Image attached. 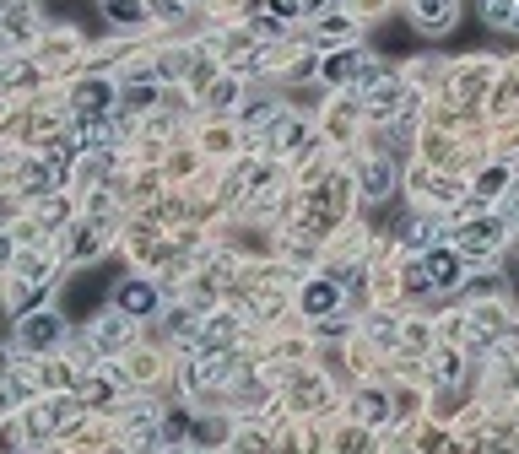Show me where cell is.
<instances>
[{
    "mask_svg": "<svg viewBox=\"0 0 519 454\" xmlns=\"http://www.w3.org/2000/svg\"><path fill=\"white\" fill-rule=\"evenodd\" d=\"M390 184H395V168H390V163H374V168H368V195H384Z\"/></svg>",
    "mask_w": 519,
    "mask_h": 454,
    "instance_id": "obj_15",
    "label": "cell"
},
{
    "mask_svg": "<svg viewBox=\"0 0 519 454\" xmlns=\"http://www.w3.org/2000/svg\"><path fill=\"white\" fill-rule=\"evenodd\" d=\"M0 373H6V352H0Z\"/></svg>",
    "mask_w": 519,
    "mask_h": 454,
    "instance_id": "obj_19",
    "label": "cell"
},
{
    "mask_svg": "<svg viewBox=\"0 0 519 454\" xmlns=\"http://www.w3.org/2000/svg\"><path fill=\"white\" fill-rule=\"evenodd\" d=\"M65 341V319L55 309H28L17 325V346L22 352H55V346Z\"/></svg>",
    "mask_w": 519,
    "mask_h": 454,
    "instance_id": "obj_1",
    "label": "cell"
},
{
    "mask_svg": "<svg viewBox=\"0 0 519 454\" xmlns=\"http://www.w3.org/2000/svg\"><path fill=\"white\" fill-rule=\"evenodd\" d=\"M482 17L492 28H514L519 33V0H482Z\"/></svg>",
    "mask_w": 519,
    "mask_h": 454,
    "instance_id": "obj_9",
    "label": "cell"
},
{
    "mask_svg": "<svg viewBox=\"0 0 519 454\" xmlns=\"http://www.w3.org/2000/svg\"><path fill=\"white\" fill-rule=\"evenodd\" d=\"M109 103H114V87L109 82H82V87H76V109H82V119H98Z\"/></svg>",
    "mask_w": 519,
    "mask_h": 454,
    "instance_id": "obj_8",
    "label": "cell"
},
{
    "mask_svg": "<svg viewBox=\"0 0 519 454\" xmlns=\"http://www.w3.org/2000/svg\"><path fill=\"white\" fill-rule=\"evenodd\" d=\"M336 303H341V287L336 282H309V287H303V314L325 319V314H336Z\"/></svg>",
    "mask_w": 519,
    "mask_h": 454,
    "instance_id": "obj_7",
    "label": "cell"
},
{
    "mask_svg": "<svg viewBox=\"0 0 519 454\" xmlns=\"http://www.w3.org/2000/svg\"><path fill=\"white\" fill-rule=\"evenodd\" d=\"M357 417H363V422H384V417H390V395H384V390H363V395H357Z\"/></svg>",
    "mask_w": 519,
    "mask_h": 454,
    "instance_id": "obj_11",
    "label": "cell"
},
{
    "mask_svg": "<svg viewBox=\"0 0 519 454\" xmlns=\"http://www.w3.org/2000/svg\"><path fill=\"white\" fill-rule=\"evenodd\" d=\"M71 255H76V260H92V255H98V238H92V233H76Z\"/></svg>",
    "mask_w": 519,
    "mask_h": 454,
    "instance_id": "obj_17",
    "label": "cell"
},
{
    "mask_svg": "<svg viewBox=\"0 0 519 454\" xmlns=\"http://www.w3.org/2000/svg\"><path fill=\"white\" fill-rule=\"evenodd\" d=\"M503 184H509V168H487L482 179H476V195H487V200H492V195L503 190Z\"/></svg>",
    "mask_w": 519,
    "mask_h": 454,
    "instance_id": "obj_12",
    "label": "cell"
},
{
    "mask_svg": "<svg viewBox=\"0 0 519 454\" xmlns=\"http://www.w3.org/2000/svg\"><path fill=\"white\" fill-rule=\"evenodd\" d=\"M114 309L130 314V319H152L157 309H163V298H157L152 282H119L114 287Z\"/></svg>",
    "mask_w": 519,
    "mask_h": 454,
    "instance_id": "obj_3",
    "label": "cell"
},
{
    "mask_svg": "<svg viewBox=\"0 0 519 454\" xmlns=\"http://www.w3.org/2000/svg\"><path fill=\"white\" fill-rule=\"evenodd\" d=\"M82 395L92 400V406H103V400H109V384H103V379H87V384H82Z\"/></svg>",
    "mask_w": 519,
    "mask_h": 454,
    "instance_id": "obj_18",
    "label": "cell"
},
{
    "mask_svg": "<svg viewBox=\"0 0 519 454\" xmlns=\"http://www.w3.org/2000/svg\"><path fill=\"white\" fill-rule=\"evenodd\" d=\"M157 433H163V438H184V433H190V417H179V411H168Z\"/></svg>",
    "mask_w": 519,
    "mask_h": 454,
    "instance_id": "obj_16",
    "label": "cell"
},
{
    "mask_svg": "<svg viewBox=\"0 0 519 454\" xmlns=\"http://www.w3.org/2000/svg\"><path fill=\"white\" fill-rule=\"evenodd\" d=\"M157 103V87L141 82V87H125V109H152Z\"/></svg>",
    "mask_w": 519,
    "mask_h": 454,
    "instance_id": "obj_13",
    "label": "cell"
},
{
    "mask_svg": "<svg viewBox=\"0 0 519 454\" xmlns=\"http://www.w3.org/2000/svg\"><path fill=\"white\" fill-rule=\"evenodd\" d=\"M368 65H374V60H368L363 49H336V55H330L325 65H319V76H325L330 87H346V82H357V87H363Z\"/></svg>",
    "mask_w": 519,
    "mask_h": 454,
    "instance_id": "obj_4",
    "label": "cell"
},
{
    "mask_svg": "<svg viewBox=\"0 0 519 454\" xmlns=\"http://www.w3.org/2000/svg\"><path fill=\"white\" fill-rule=\"evenodd\" d=\"M325 0H271V11L276 17H303V11H319Z\"/></svg>",
    "mask_w": 519,
    "mask_h": 454,
    "instance_id": "obj_14",
    "label": "cell"
},
{
    "mask_svg": "<svg viewBox=\"0 0 519 454\" xmlns=\"http://www.w3.org/2000/svg\"><path fill=\"white\" fill-rule=\"evenodd\" d=\"M103 11H109V22H119V28H136L146 17V0H103Z\"/></svg>",
    "mask_w": 519,
    "mask_h": 454,
    "instance_id": "obj_10",
    "label": "cell"
},
{
    "mask_svg": "<svg viewBox=\"0 0 519 454\" xmlns=\"http://www.w3.org/2000/svg\"><path fill=\"white\" fill-rule=\"evenodd\" d=\"M411 22L422 33H444L455 22V0H411Z\"/></svg>",
    "mask_w": 519,
    "mask_h": 454,
    "instance_id": "obj_6",
    "label": "cell"
},
{
    "mask_svg": "<svg viewBox=\"0 0 519 454\" xmlns=\"http://www.w3.org/2000/svg\"><path fill=\"white\" fill-rule=\"evenodd\" d=\"M503 233H509V222H498V217H487V222H471V227H460V255L465 260H476V255H492V249L503 244Z\"/></svg>",
    "mask_w": 519,
    "mask_h": 454,
    "instance_id": "obj_5",
    "label": "cell"
},
{
    "mask_svg": "<svg viewBox=\"0 0 519 454\" xmlns=\"http://www.w3.org/2000/svg\"><path fill=\"white\" fill-rule=\"evenodd\" d=\"M460 249H422V276H428V287L438 292H449V287H460Z\"/></svg>",
    "mask_w": 519,
    "mask_h": 454,
    "instance_id": "obj_2",
    "label": "cell"
}]
</instances>
